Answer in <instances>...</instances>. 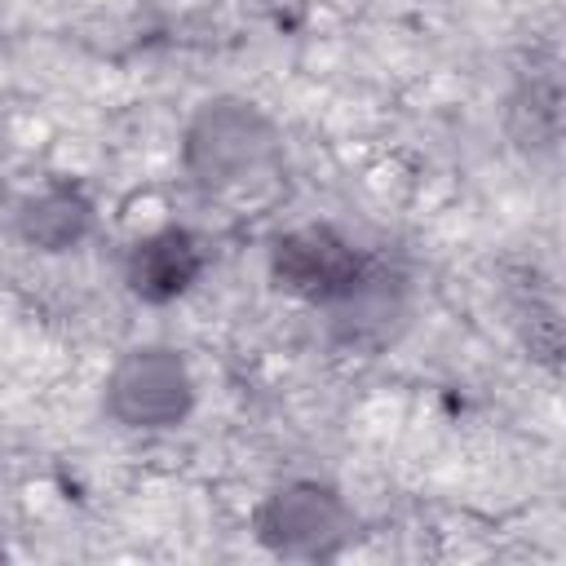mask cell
<instances>
[{
    "label": "cell",
    "mask_w": 566,
    "mask_h": 566,
    "mask_svg": "<svg viewBox=\"0 0 566 566\" xmlns=\"http://www.w3.org/2000/svg\"><path fill=\"white\" fill-rule=\"evenodd\" d=\"M190 402L181 363L164 349H137L111 376V407L128 424H172Z\"/></svg>",
    "instance_id": "6da1fadb"
},
{
    "label": "cell",
    "mask_w": 566,
    "mask_h": 566,
    "mask_svg": "<svg viewBox=\"0 0 566 566\" xmlns=\"http://www.w3.org/2000/svg\"><path fill=\"white\" fill-rule=\"evenodd\" d=\"M274 274H279V283L287 292H301V296H314V301H332V296H349L354 292L358 256L332 230H296V234L279 239Z\"/></svg>",
    "instance_id": "7a4b0ae2"
},
{
    "label": "cell",
    "mask_w": 566,
    "mask_h": 566,
    "mask_svg": "<svg viewBox=\"0 0 566 566\" xmlns=\"http://www.w3.org/2000/svg\"><path fill=\"white\" fill-rule=\"evenodd\" d=\"M265 142L270 137L252 111L212 106L190 133V164L203 172V181H239L265 155Z\"/></svg>",
    "instance_id": "3957f363"
},
{
    "label": "cell",
    "mask_w": 566,
    "mask_h": 566,
    "mask_svg": "<svg viewBox=\"0 0 566 566\" xmlns=\"http://www.w3.org/2000/svg\"><path fill=\"white\" fill-rule=\"evenodd\" d=\"M199 274V243L186 230H159L146 243H137L128 279L146 301H168L190 287Z\"/></svg>",
    "instance_id": "277c9868"
},
{
    "label": "cell",
    "mask_w": 566,
    "mask_h": 566,
    "mask_svg": "<svg viewBox=\"0 0 566 566\" xmlns=\"http://www.w3.org/2000/svg\"><path fill=\"white\" fill-rule=\"evenodd\" d=\"M84 221H88V212H84L71 195H44V199H35L31 212H27L31 239L53 243V248H57V243H75L80 230H84Z\"/></svg>",
    "instance_id": "5b68a950"
}]
</instances>
